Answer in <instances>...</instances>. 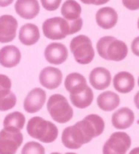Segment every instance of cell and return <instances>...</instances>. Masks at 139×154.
<instances>
[{
	"label": "cell",
	"instance_id": "74e56055",
	"mask_svg": "<svg viewBox=\"0 0 139 154\" xmlns=\"http://www.w3.org/2000/svg\"><path fill=\"white\" fill-rule=\"evenodd\" d=\"M81 1H82V0H81Z\"/></svg>",
	"mask_w": 139,
	"mask_h": 154
},
{
	"label": "cell",
	"instance_id": "7c38bea8",
	"mask_svg": "<svg viewBox=\"0 0 139 154\" xmlns=\"http://www.w3.org/2000/svg\"><path fill=\"white\" fill-rule=\"evenodd\" d=\"M39 82L46 89L53 90L61 85L63 82V73L59 68L48 66L45 67L39 75Z\"/></svg>",
	"mask_w": 139,
	"mask_h": 154
},
{
	"label": "cell",
	"instance_id": "d6a6232c",
	"mask_svg": "<svg viewBox=\"0 0 139 154\" xmlns=\"http://www.w3.org/2000/svg\"><path fill=\"white\" fill-rule=\"evenodd\" d=\"M129 154H139V146L138 148H134V149H131Z\"/></svg>",
	"mask_w": 139,
	"mask_h": 154
},
{
	"label": "cell",
	"instance_id": "e0dca14e",
	"mask_svg": "<svg viewBox=\"0 0 139 154\" xmlns=\"http://www.w3.org/2000/svg\"><path fill=\"white\" fill-rule=\"evenodd\" d=\"M21 51L15 45H6L0 49V64L6 68H12L21 61Z\"/></svg>",
	"mask_w": 139,
	"mask_h": 154
},
{
	"label": "cell",
	"instance_id": "4fadbf2b",
	"mask_svg": "<svg viewBox=\"0 0 139 154\" xmlns=\"http://www.w3.org/2000/svg\"><path fill=\"white\" fill-rule=\"evenodd\" d=\"M46 100V94L42 88L32 89L24 100V110L29 113H35L43 108Z\"/></svg>",
	"mask_w": 139,
	"mask_h": 154
},
{
	"label": "cell",
	"instance_id": "6da1fadb",
	"mask_svg": "<svg viewBox=\"0 0 139 154\" xmlns=\"http://www.w3.org/2000/svg\"><path fill=\"white\" fill-rule=\"evenodd\" d=\"M104 120L97 115H88L75 125L67 127L63 131L62 142L67 149H78L92 141L104 131Z\"/></svg>",
	"mask_w": 139,
	"mask_h": 154
},
{
	"label": "cell",
	"instance_id": "7402d4cb",
	"mask_svg": "<svg viewBox=\"0 0 139 154\" xmlns=\"http://www.w3.org/2000/svg\"><path fill=\"white\" fill-rule=\"evenodd\" d=\"M97 103L100 110L104 112H111L116 110L119 106L120 97L115 92L105 91L97 97Z\"/></svg>",
	"mask_w": 139,
	"mask_h": 154
},
{
	"label": "cell",
	"instance_id": "1f68e13d",
	"mask_svg": "<svg viewBox=\"0 0 139 154\" xmlns=\"http://www.w3.org/2000/svg\"><path fill=\"white\" fill-rule=\"evenodd\" d=\"M134 104H135V106H136V108L139 110V91L136 93V95L134 96Z\"/></svg>",
	"mask_w": 139,
	"mask_h": 154
},
{
	"label": "cell",
	"instance_id": "d6986e66",
	"mask_svg": "<svg viewBox=\"0 0 139 154\" xmlns=\"http://www.w3.org/2000/svg\"><path fill=\"white\" fill-rule=\"evenodd\" d=\"M134 113L130 108L123 107L116 110L112 116V124L117 130H126L134 124Z\"/></svg>",
	"mask_w": 139,
	"mask_h": 154
},
{
	"label": "cell",
	"instance_id": "5b68a950",
	"mask_svg": "<svg viewBox=\"0 0 139 154\" xmlns=\"http://www.w3.org/2000/svg\"><path fill=\"white\" fill-rule=\"evenodd\" d=\"M70 50L75 61L79 64H88L95 58L92 41L86 35H78L70 42Z\"/></svg>",
	"mask_w": 139,
	"mask_h": 154
},
{
	"label": "cell",
	"instance_id": "8d00e7d4",
	"mask_svg": "<svg viewBox=\"0 0 139 154\" xmlns=\"http://www.w3.org/2000/svg\"><path fill=\"white\" fill-rule=\"evenodd\" d=\"M138 82V86H139V77H138V82Z\"/></svg>",
	"mask_w": 139,
	"mask_h": 154
},
{
	"label": "cell",
	"instance_id": "9c48e42d",
	"mask_svg": "<svg viewBox=\"0 0 139 154\" xmlns=\"http://www.w3.org/2000/svg\"><path fill=\"white\" fill-rule=\"evenodd\" d=\"M11 80L3 74H0V111L11 110L16 104V96L11 91Z\"/></svg>",
	"mask_w": 139,
	"mask_h": 154
},
{
	"label": "cell",
	"instance_id": "9a60e30c",
	"mask_svg": "<svg viewBox=\"0 0 139 154\" xmlns=\"http://www.w3.org/2000/svg\"><path fill=\"white\" fill-rule=\"evenodd\" d=\"M118 14L115 9L111 7H103L96 13V22L103 29H111L116 25Z\"/></svg>",
	"mask_w": 139,
	"mask_h": 154
},
{
	"label": "cell",
	"instance_id": "44dd1931",
	"mask_svg": "<svg viewBox=\"0 0 139 154\" xmlns=\"http://www.w3.org/2000/svg\"><path fill=\"white\" fill-rule=\"evenodd\" d=\"M19 41L25 45H33L40 40L39 28L34 24H25L19 29Z\"/></svg>",
	"mask_w": 139,
	"mask_h": 154
},
{
	"label": "cell",
	"instance_id": "83f0119b",
	"mask_svg": "<svg viewBox=\"0 0 139 154\" xmlns=\"http://www.w3.org/2000/svg\"><path fill=\"white\" fill-rule=\"evenodd\" d=\"M122 4L130 11L139 10V0H122Z\"/></svg>",
	"mask_w": 139,
	"mask_h": 154
},
{
	"label": "cell",
	"instance_id": "5bb4252c",
	"mask_svg": "<svg viewBox=\"0 0 139 154\" xmlns=\"http://www.w3.org/2000/svg\"><path fill=\"white\" fill-rule=\"evenodd\" d=\"M45 58L51 64H62L68 58V50L63 44L51 43L45 49Z\"/></svg>",
	"mask_w": 139,
	"mask_h": 154
},
{
	"label": "cell",
	"instance_id": "e575fe53",
	"mask_svg": "<svg viewBox=\"0 0 139 154\" xmlns=\"http://www.w3.org/2000/svg\"><path fill=\"white\" fill-rule=\"evenodd\" d=\"M65 154H77V153H74V152H67V153H65Z\"/></svg>",
	"mask_w": 139,
	"mask_h": 154
},
{
	"label": "cell",
	"instance_id": "836d02e7",
	"mask_svg": "<svg viewBox=\"0 0 139 154\" xmlns=\"http://www.w3.org/2000/svg\"><path fill=\"white\" fill-rule=\"evenodd\" d=\"M50 154H61V153H60V152H52Z\"/></svg>",
	"mask_w": 139,
	"mask_h": 154
},
{
	"label": "cell",
	"instance_id": "52a82bcc",
	"mask_svg": "<svg viewBox=\"0 0 139 154\" xmlns=\"http://www.w3.org/2000/svg\"><path fill=\"white\" fill-rule=\"evenodd\" d=\"M44 35L50 40H62L70 35V24L63 17H52L43 23Z\"/></svg>",
	"mask_w": 139,
	"mask_h": 154
},
{
	"label": "cell",
	"instance_id": "30bf717a",
	"mask_svg": "<svg viewBox=\"0 0 139 154\" xmlns=\"http://www.w3.org/2000/svg\"><path fill=\"white\" fill-rule=\"evenodd\" d=\"M70 100L72 104L79 109H85L89 107L94 100V93L87 83L81 84L70 92Z\"/></svg>",
	"mask_w": 139,
	"mask_h": 154
},
{
	"label": "cell",
	"instance_id": "3957f363",
	"mask_svg": "<svg viewBox=\"0 0 139 154\" xmlns=\"http://www.w3.org/2000/svg\"><path fill=\"white\" fill-rule=\"evenodd\" d=\"M26 131L32 138L48 144L54 142L59 134L56 125L40 116L31 117L29 120L26 124Z\"/></svg>",
	"mask_w": 139,
	"mask_h": 154
},
{
	"label": "cell",
	"instance_id": "4316f807",
	"mask_svg": "<svg viewBox=\"0 0 139 154\" xmlns=\"http://www.w3.org/2000/svg\"><path fill=\"white\" fill-rule=\"evenodd\" d=\"M62 0H41L43 8L48 11H56L61 6Z\"/></svg>",
	"mask_w": 139,
	"mask_h": 154
},
{
	"label": "cell",
	"instance_id": "f546056e",
	"mask_svg": "<svg viewBox=\"0 0 139 154\" xmlns=\"http://www.w3.org/2000/svg\"><path fill=\"white\" fill-rule=\"evenodd\" d=\"M110 0H82V3L86 5H96V6H100L108 3Z\"/></svg>",
	"mask_w": 139,
	"mask_h": 154
},
{
	"label": "cell",
	"instance_id": "d4e9b609",
	"mask_svg": "<svg viewBox=\"0 0 139 154\" xmlns=\"http://www.w3.org/2000/svg\"><path fill=\"white\" fill-rule=\"evenodd\" d=\"M87 83L86 82V79L84 76H82L79 73H70L69 75L66 76L64 80V87L68 92H70L72 89L76 88L81 84Z\"/></svg>",
	"mask_w": 139,
	"mask_h": 154
},
{
	"label": "cell",
	"instance_id": "277c9868",
	"mask_svg": "<svg viewBox=\"0 0 139 154\" xmlns=\"http://www.w3.org/2000/svg\"><path fill=\"white\" fill-rule=\"evenodd\" d=\"M46 108L51 118L58 123H67L72 119L74 111L65 97L60 94L50 96L46 103Z\"/></svg>",
	"mask_w": 139,
	"mask_h": 154
},
{
	"label": "cell",
	"instance_id": "cb8c5ba5",
	"mask_svg": "<svg viewBox=\"0 0 139 154\" xmlns=\"http://www.w3.org/2000/svg\"><path fill=\"white\" fill-rule=\"evenodd\" d=\"M26 124V117L22 112H12L6 116L3 126L4 127H12V128H16L19 131H21Z\"/></svg>",
	"mask_w": 139,
	"mask_h": 154
},
{
	"label": "cell",
	"instance_id": "2e32d148",
	"mask_svg": "<svg viewBox=\"0 0 139 154\" xmlns=\"http://www.w3.org/2000/svg\"><path fill=\"white\" fill-rule=\"evenodd\" d=\"M14 10L20 17L30 20L39 14L40 5L38 0H16Z\"/></svg>",
	"mask_w": 139,
	"mask_h": 154
},
{
	"label": "cell",
	"instance_id": "ba28073f",
	"mask_svg": "<svg viewBox=\"0 0 139 154\" xmlns=\"http://www.w3.org/2000/svg\"><path fill=\"white\" fill-rule=\"evenodd\" d=\"M131 140L126 132H114L105 142L102 148L103 154H126L131 148Z\"/></svg>",
	"mask_w": 139,
	"mask_h": 154
},
{
	"label": "cell",
	"instance_id": "ffe728a7",
	"mask_svg": "<svg viewBox=\"0 0 139 154\" xmlns=\"http://www.w3.org/2000/svg\"><path fill=\"white\" fill-rule=\"evenodd\" d=\"M114 88L121 94H128L134 88L135 80L131 73L121 71L118 72L113 79Z\"/></svg>",
	"mask_w": 139,
	"mask_h": 154
},
{
	"label": "cell",
	"instance_id": "4dcf8cb0",
	"mask_svg": "<svg viewBox=\"0 0 139 154\" xmlns=\"http://www.w3.org/2000/svg\"><path fill=\"white\" fill-rule=\"evenodd\" d=\"M13 1H14V0H0V7H1V8L8 7L11 4H12Z\"/></svg>",
	"mask_w": 139,
	"mask_h": 154
},
{
	"label": "cell",
	"instance_id": "d590c367",
	"mask_svg": "<svg viewBox=\"0 0 139 154\" xmlns=\"http://www.w3.org/2000/svg\"><path fill=\"white\" fill-rule=\"evenodd\" d=\"M137 26H138V29H139V18H138V21H137Z\"/></svg>",
	"mask_w": 139,
	"mask_h": 154
},
{
	"label": "cell",
	"instance_id": "ac0fdd59",
	"mask_svg": "<svg viewBox=\"0 0 139 154\" xmlns=\"http://www.w3.org/2000/svg\"><path fill=\"white\" fill-rule=\"evenodd\" d=\"M112 76L108 69L104 67L94 68L89 75V82L96 90H104L111 84Z\"/></svg>",
	"mask_w": 139,
	"mask_h": 154
},
{
	"label": "cell",
	"instance_id": "8992f818",
	"mask_svg": "<svg viewBox=\"0 0 139 154\" xmlns=\"http://www.w3.org/2000/svg\"><path fill=\"white\" fill-rule=\"evenodd\" d=\"M23 134L16 128L4 127L0 131V154H15L23 143Z\"/></svg>",
	"mask_w": 139,
	"mask_h": 154
},
{
	"label": "cell",
	"instance_id": "484cf974",
	"mask_svg": "<svg viewBox=\"0 0 139 154\" xmlns=\"http://www.w3.org/2000/svg\"><path fill=\"white\" fill-rule=\"evenodd\" d=\"M45 148L41 144L35 141H31L24 145L21 154H45Z\"/></svg>",
	"mask_w": 139,
	"mask_h": 154
},
{
	"label": "cell",
	"instance_id": "7a4b0ae2",
	"mask_svg": "<svg viewBox=\"0 0 139 154\" xmlns=\"http://www.w3.org/2000/svg\"><path fill=\"white\" fill-rule=\"evenodd\" d=\"M97 51L102 59L120 62L128 55V46L121 40L114 36L101 37L97 43Z\"/></svg>",
	"mask_w": 139,
	"mask_h": 154
},
{
	"label": "cell",
	"instance_id": "f1b7e54d",
	"mask_svg": "<svg viewBox=\"0 0 139 154\" xmlns=\"http://www.w3.org/2000/svg\"><path fill=\"white\" fill-rule=\"evenodd\" d=\"M131 48L132 53H134L135 56L139 57V36L134 38V41L131 42Z\"/></svg>",
	"mask_w": 139,
	"mask_h": 154
},
{
	"label": "cell",
	"instance_id": "603a6c76",
	"mask_svg": "<svg viewBox=\"0 0 139 154\" xmlns=\"http://www.w3.org/2000/svg\"><path fill=\"white\" fill-rule=\"evenodd\" d=\"M61 13L63 18H64L66 21H76L79 18H81L82 7L76 0H66L62 6Z\"/></svg>",
	"mask_w": 139,
	"mask_h": 154
},
{
	"label": "cell",
	"instance_id": "8fae6325",
	"mask_svg": "<svg viewBox=\"0 0 139 154\" xmlns=\"http://www.w3.org/2000/svg\"><path fill=\"white\" fill-rule=\"evenodd\" d=\"M18 22L16 18L10 14L0 16V43H11L16 37Z\"/></svg>",
	"mask_w": 139,
	"mask_h": 154
}]
</instances>
